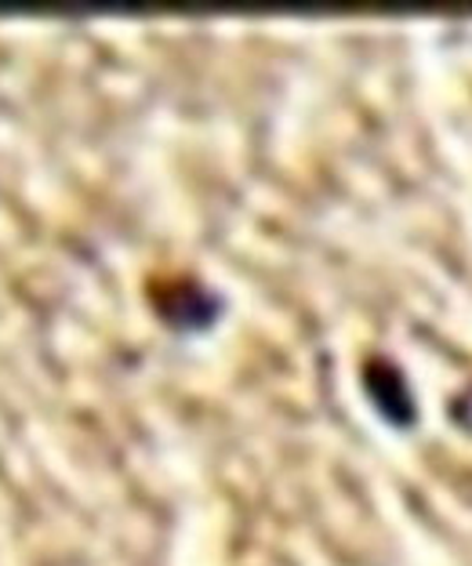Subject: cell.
Here are the masks:
<instances>
[{"instance_id":"obj_1","label":"cell","mask_w":472,"mask_h":566,"mask_svg":"<svg viewBox=\"0 0 472 566\" xmlns=\"http://www.w3.org/2000/svg\"><path fill=\"white\" fill-rule=\"evenodd\" d=\"M153 305H157V313H160L164 324L186 327V331L208 327L211 319H214V313H219V298H214L208 287L193 283V280H168V283H160Z\"/></svg>"},{"instance_id":"obj_2","label":"cell","mask_w":472,"mask_h":566,"mask_svg":"<svg viewBox=\"0 0 472 566\" xmlns=\"http://www.w3.org/2000/svg\"><path fill=\"white\" fill-rule=\"evenodd\" d=\"M364 389H367V396H371V403L392 424L407 429V424L415 421V396H411V389H407L403 370L397 364H389L386 356H371L364 364Z\"/></svg>"}]
</instances>
